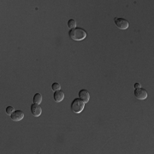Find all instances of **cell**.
<instances>
[{"instance_id": "obj_3", "label": "cell", "mask_w": 154, "mask_h": 154, "mask_svg": "<svg viewBox=\"0 0 154 154\" xmlns=\"http://www.w3.org/2000/svg\"><path fill=\"white\" fill-rule=\"evenodd\" d=\"M115 24L116 26L119 29L122 30H125L127 28H128V22L127 21L126 19L124 18H118V17H116L115 18Z\"/></svg>"}, {"instance_id": "obj_9", "label": "cell", "mask_w": 154, "mask_h": 154, "mask_svg": "<svg viewBox=\"0 0 154 154\" xmlns=\"http://www.w3.org/2000/svg\"><path fill=\"white\" fill-rule=\"evenodd\" d=\"M41 102H42V95L40 94H34V96H33V104L39 105Z\"/></svg>"}, {"instance_id": "obj_8", "label": "cell", "mask_w": 154, "mask_h": 154, "mask_svg": "<svg viewBox=\"0 0 154 154\" xmlns=\"http://www.w3.org/2000/svg\"><path fill=\"white\" fill-rule=\"evenodd\" d=\"M53 99H54L56 102L59 103L64 99V93L63 91H61V90L56 91V92H54V94H53Z\"/></svg>"}, {"instance_id": "obj_6", "label": "cell", "mask_w": 154, "mask_h": 154, "mask_svg": "<svg viewBox=\"0 0 154 154\" xmlns=\"http://www.w3.org/2000/svg\"><path fill=\"white\" fill-rule=\"evenodd\" d=\"M79 99H82L84 103H88L90 99V94L88 90L82 89L79 92Z\"/></svg>"}, {"instance_id": "obj_5", "label": "cell", "mask_w": 154, "mask_h": 154, "mask_svg": "<svg viewBox=\"0 0 154 154\" xmlns=\"http://www.w3.org/2000/svg\"><path fill=\"white\" fill-rule=\"evenodd\" d=\"M30 110H31L32 115L33 116H36V117L39 116L41 115V113H42V108L38 105H37V104H33V105H31Z\"/></svg>"}, {"instance_id": "obj_11", "label": "cell", "mask_w": 154, "mask_h": 154, "mask_svg": "<svg viewBox=\"0 0 154 154\" xmlns=\"http://www.w3.org/2000/svg\"><path fill=\"white\" fill-rule=\"evenodd\" d=\"M51 88H52V90L56 92V91H58V90H60L61 89V86L59 83L57 82H54L52 84V86H51Z\"/></svg>"}, {"instance_id": "obj_10", "label": "cell", "mask_w": 154, "mask_h": 154, "mask_svg": "<svg viewBox=\"0 0 154 154\" xmlns=\"http://www.w3.org/2000/svg\"><path fill=\"white\" fill-rule=\"evenodd\" d=\"M68 27L70 28V29L76 28V22H75V20H74V19L69 20V22H68Z\"/></svg>"}, {"instance_id": "obj_13", "label": "cell", "mask_w": 154, "mask_h": 154, "mask_svg": "<svg viewBox=\"0 0 154 154\" xmlns=\"http://www.w3.org/2000/svg\"><path fill=\"white\" fill-rule=\"evenodd\" d=\"M141 88V84H140V83L137 82L134 84V88H135V89H136V88Z\"/></svg>"}, {"instance_id": "obj_12", "label": "cell", "mask_w": 154, "mask_h": 154, "mask_svg": "<svg viewBox=\"0 0 154 154\" xmlns=\"http://www.w3.org/2000/svg\"><path fill=\"white\" fill-rule=\"evenodd\" d=\"M5 111H6V114H7V115L11 116V114H12V113L15 111V109H14L12 106H8V107L6 108Z\"/></svg>"}, {"instance_id": "obj_4", "label": "cell", "mask_w": 154, "mask_h": 154, "mask_svg": "<svg viewBox=\"0 0 154 154\" xmlns=\"http://www.w3.org/2000/svg\"><path fill=\"white\" fill-rule=\"evenodd\" d=\"M134 96L135 98L140 100H144L147 98V92L146 91V89L142 88H136L134 90Z\"/></svg>"}, {"instance_id": "obj_2", "label": "cell", "mask_w": 154, "mask_h": 154, "mask_svg": "<svg viewBox=\"0 0 154 154\" xmlns=\"http://www.w3.org/2000/svg\"><path fill=\"white\" fill-rule=\"evenodd\" d=\"M85 105L86 103H84L82 99H80L79 98H76L73 100V102L71 103V110L75 114H79L81 113L84 108H85Z\"/></svg>"}, {"instance_id": "obj_7", "label": "cell", "mask_w": 154, "mask_h": 154, "mask_svg": "<svg viewBox=\"0 0 154 154\" xmlns=\"http://www.w3.org/2000/svg\"><path fill=\"white\" fill-rule=\"evenodd\" d=\"M11 119L13 120V121L15 122H18V121H21L23 119V117H24V113L22 112V110H15L12 114H11Z\"/></svg>"}, {"instance_id": "obj_1", "label": "cell", "mask_w": 154, "mask_h": 154, "mask_svg": "<svg viewBox=\"0 0 154 154\" xmlns=\"http://www.w3.org/2000/svg\"><path fill=\"white\" fill-rule=\"evenodd\" d=\"M69 37L73 40L80 41V40H82V39H84V38L87 37V33H86V31L84 29H82V28H75L69 30Z\"/></svg>"}]
</instances>
